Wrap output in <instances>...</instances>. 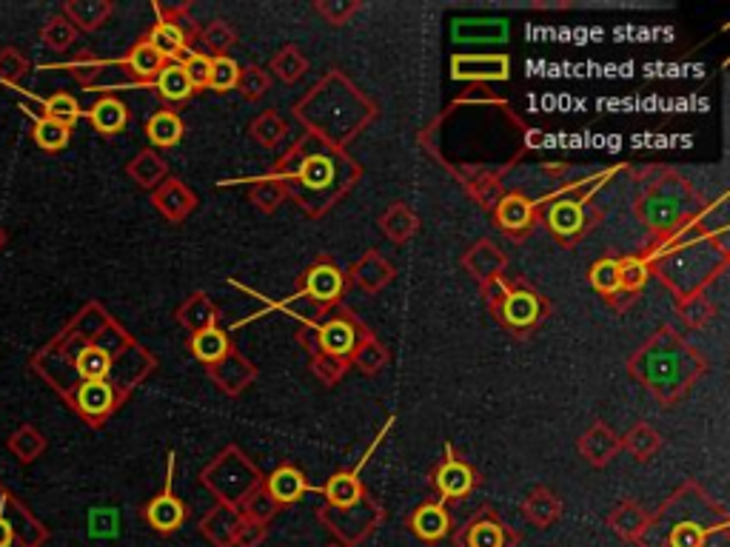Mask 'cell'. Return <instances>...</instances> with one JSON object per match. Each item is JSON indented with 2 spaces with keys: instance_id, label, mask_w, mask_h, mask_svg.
Segmentation results:
<instances>
[{
  "instance_id": "d6a6232c",
  "label": "cell",
  "mask_w": 730,
  "mask_h": 547,
  "mask_svg": "<svg viewBox=\"0 0 730 547\" xmlns=\"http://www.w3.org/2000/svg\"><path fill=\"white\" fill-rule=\"evenodd\" d=\"M154 86H158L163 100L172 103H183L194 95L192 83H189L186 77V68L180 66V63H165V66L160 68V75L154 77Z\"/></svg>"
},
{
  "instance_id": "4316f807",
  "label": "cell",
  "mask_w": 730,
  "mask_h": 547,
  "mask_svg": "<svg viewBox=\"0 0 730 547\" xmlns=\"http://www.w3.org/2000/svg\"><path fill=\"white\" fill-rule=\"evenodd\" d=\"M379 228H383V234H386L388 239H394V243H406V239H411L414 234H417L420 219H417V214H414L408 205L394 203L391 208L383 212V217H379Z\"/></svg>"
},
{
  "instance_id": "9f6ffc18",
  "label": "cell",
  "mask_w": 730,
  "mask_h": 547,
  "mask_svg": "<svg viewBox=\"0 0 730 547\" xmlns=\"http://www.w3.org/2000/svg\"><path fill=\"white\" fill-rule=\"evenodd\" d=\"M679 314L685 317V322H688V325L699 329V325L710 322V317H713V305H710V302L705 300L702 294L685 297V302L679 305Z\"/></svg>"
},
{
  "instance_id": "7402d4cb",
  "label": "cell",
  "mask_w": 730,
  "mask_h": 547,
  "mask_svg": "<svg viewBox=\"0 0 730 547\" xmlns=\"http://www.w3.org/2000/svg\"><path fill=\"white\" fill-rule=\"evenodd\" d=\"M323 496L334 511H345V507H354L365 500V487L359 485V468L352 473H334L323 485Z\"/></svg>"
},
{
  "instance_id": "9a60e30c",
  "label": "cell",
  "mask_w": 730,
  "mask_h": 547,
  "mask_svg": "<svg viewBox=\"0 0 730 547\" xmlns=\"http://www.w3.org/2000/svg\"><path fill=\"white\" fill-rule=\"evenodd\" d=\"M154 205H158V212L163 214L165 219H172V223H180V219H186L189 214L194 212V205H197V197L189 189L183 180H163L160 189L154 192Z\"/></svg>"
},
{
  "instance_id": "83f0119b",
  "label": "cell",
  "mask_w": 730,
  "mask_h": 547,
  "mask_svg": "<svg viewBox=\"0 0 730 547\" xmlns=\"http://www.w3.org/2000/svg\"><path fill=\"white\" fill-rule=\"evenodd\" d=\"M178 317H180V325H186L192 334L217 325V308H214V302L208 300L206 294L189 297V300L183 302V308L178 311Z\"/></svg>"
},
{
  "instance_id": "db71d44e",
  "label": "cell",
  "mask_w": 730,
  "mask_h": 547,
  "mask_svg": "<svg viewBox=\"0 0 730 547\" xmlns=\"http://www.w3.org/2000/svg\"><path fill=\"white\" fill-rule=\"evenodd\" d=\"M266 539H269V525L240 516V522H237V527H235V539H232V547H262V541Z\"/></svg>"
},
{
  "instance_id": "ba28073f",
  "label": "cell",
  "mask_w": 730,
  "mask_h": 547,
  "mask_svg": "<svg viewBox=\"0 0 730 547\" xmlns=\"http://www.w3.org/2000/svg\"><path fill=\"white\" fill-rule=\"evenodd\" d=\"M462 266L469 268V274L480 282V286H485V282L500 280V277H503L505 266H508V257L500 251L496 243H491V239H480V243H474V246L465 251Z\"/></svg>"
},
{
  "instance_id": "60d3db41",
  "label": "cell",
  "mask_w": 730,
  "mask_h": 547,
  "mask_svg": "<svg viewBox=\"0 0 730 547\" xmlns=\"http://www.w3.org/2000/svg\"><path fill=\"white\" fill-rule=\"evenodd\" d=\"M197 41H201L206 49H212L214 57H223L228 55V49L237 43V32L228 26L226 21H212L206 29L197 32Z\"/></svg>"
},
{
  "instance_id": "ab89813d",
  "label": "cell",
  "mask_w": 730,
  "mask_h": 547,
  "mask_svg": "<svg viewBox=\"0 0 730 547\" xmlns=\"http://www.w3.org/2000/svg\"><path fill=\"white\" fill-rule=\"evenodd\" d=\"M616 262H620V291H625V294H640L651 277L648 260H642V257H622V260Z\"/></svg>"
},
{
  "instance_id": "d4e9b609",
  "label": "cell",
  "mask_w": 730,
  "mask_h": 547,
  "mask_svg": "<svg viewBox=\"0 0 730 547\" xmlns=\"http://www.w3.org/2000/svg\"><path fill=\"white\" fill-rule=\"evenodd\" d=\"M115 408V388L106 379H89L77 390V410L89 419H104Z\"/></svg>"
},
{
  "instance_id": "4fadbf2b",
  "label": "cell",
  "mask_w": 730,
  "mask_h": 547,
  "mask_svg": "<svg viewBox=\"0 0 730 547\" xmlns=\"http://www.w3.org/2000/svg\"><path fill=\"white\" fill-rule=\"evenodd\" d=\"M208 374H212L214 383L221 385L226 394L237 397L243 388H248V385H251V379L257 376V368L248 363L246 356L237 354V351H228L221 363L208 365Z\"/></svg>"
},
{
  "instance_id": "7bdbcfd3",
  "label": "cell",
  "mask_w": 730,
  "mask_h": 547,
  "mask_svg": "<svg viewBox=\"0 0 730 547\" xmlns=\"http://www.w3.org/2000/svg\"><path fill=\"white\" fill-rule=\"evenodd\" d=\"M297 178H300L303 185H309V189H325V185H331V180H334V163H331L329 158H320V154L305 158L303 165L297 169Z\"/></svg>"
},
{
  "instance_id": "8fae6325",
  "label": "cell",
  "mask_w": 730,
  "mask_h": 547,
  "mask_svg": "<svg viewBox=\"0 0 730 547\" xmlns=\"http://www.w3.org/2000/svg\"><path fill=\"white\" fill-rule=\"evenodd\" d=\"M143 519L149 522V527L158 530V534H174V530L189 519V507L174 496L172 487H165L160 496H154V500L143 507Z\"/></svg>"
},
{
  "instance_id": "e0dca14e",
  "label": "cell",
  "mask_w": 730,
  "mask_h": 547,
  "mask_svg": "<svg viewBox=\"0 0 730 547\" xmlns=\"http://www.w3.org/2000/svg\"><path fill=\"white\" fill-rule=\"evenodd\" d=\"M237 522H240V511L226 505V502H217V505L203 516L201 536L214 547H232Z\"/></svg>"
},
{
  "instance_id": "f5cc1de1",
  "label": "cell",
  "mask_w": 730,
  "mask_h": 547,
  "mask_svg": "<svg viewBox=\"0 0 730 547\" xmlns=\"http://www.w3.org/2000/svg\"><path fill=\"white\" fill-rule=\"evenodd\" d=\"M180 66L186 68V77H189V83H192L194 92L208 89V77H212V57H208L206 52H197V49H194L192 55L180 63Z\"/></svg>"
},
{
  "instance_id": "3957f363",
  "label": "cell",
  "mask_w": 730,
  "mask_h": 547,
  "mask_svg": "<svg viewBox=\"0 0 730 547\" xmlns=\"http://www.w3.org/2000/svg\"><path fill=\"white\" fill-rule=\"evenodd\" d=\"M320 522H325L331 534L337 536L343 545L357 547L359 541H365L368 536L377 530V525L383 522V511L368 500V493H365V500L354 507H345V511H334V507H323L318 511Z\"/></svg>"
},
{
  "instance_id": "4dcf8cb0",
  "label": "cell",
  "mask_w": 730,
  "mask_h": 547,
  "mask_svg": "<svg viewBox=\"0 0 730 547\" xmlns=\"http://www.w3.org/2000/svg\"><path fill=\"white\" fill-rule=\"evenodd\" d=\"M388 360H391V354L386 351V345H383L377 336L363 334V336H359L357 348H354V354H352V360H348V363L357 365V368L363 371L365 376H374V374H379V371L386 368Z\"/></svg>"
},
{
  "instance_id": "94428289",
  "label": "cell",
  "mask_w": 730,
  "mask_h": 547,
  "mask_svg": "<svg viewBox=\"0 0 730 547\" xmlns=\"http://www.w3.org/2000/svg\"><path fill=\"white\" fill-rule=\"evenodd\" d=\"M0 243H3V234H0Z\"/></svg>"
},
{
  "instance_id": "44dd1931",
  "label": "cell",
  "mask_w": 730,
  "mask_h": 547,
  "mask_svg": "<svg viewBox=\"0 0 730 547\" xmlns=\"http://www.w3.org/2000/svg\"><path fill=\"white\" fill-rule=\"evenodd\" d=\"M496 223L511 234V237H519V234L528 232L534 226V203L525 200L523 194H505L500 200V205L494 208Z\"/></svg>"
},
{
  "instance_id": "6da1fadb",
  "label": "cell",
  "mask_w": 730,
  "mask_h": 547,
  "mask_svg": "<svg viewBox=\"0 0 730 547\" xmlns=\"http://www.w3.org/2000/svg\"><path fill=\"white\" fill-rule=\"evenodd\" d=\"M640 547H730V516L717 500L688 482L648 516Z\"/></svg>"
},
{
  "instance_id": "f1b7e54d",
  "label": "cell",
  "mask_w": 730,
  "mask_h": 547,
  "mask_svg": "<svg viewBox=\"0 0 730 547\" xmlns=\"http://www.w3.org/2000/svg\"><path fill=\"white\" fill-rule=\"evenodd\" d=\"M622 448H625V451L631 453L636 462H642V465H645V462H651V459L659 453L662 437L656 433V428H651L648 422H640L625 433V439H622Z\"/></svg>"
},
{
  "instance_id": "1f68e13d",
  "label": "cell",
  "mask_w": 730,
  "mask_h": 547,
  "mask_svg": "<svg viewBox=\"0 0 730 547\" xmlns=\"http://www.w3.org/2000/svg\"><path fill=\"white\" fill-rule=\"evenodd\" d=\"M146 135H149V140H152L154 146H160V149H172V146H178L180 140H183L186 126H183L180 115H174V111H158V115L146 124Z\"/></svg>"
},
{
  "instance_id": "680465c9",
  "label": "cell",
  "mask_w": 730,
  "mask_h": 547,
  "mask_svg": "<svg viewBox=\"0 0 730 547\" xmlns=\"http://www.w3.org/2000/svg\"><path fill=\"white\" fill-rule=\"evenodd\" d=\"M320 14H323L325 21L331 23V26H340V23L348 21V14H354L359 9V3H318Z\"/></svg>"
},
{
  "instance_id": "52a82bcc",
  "label": "cell",
  "mask_w": 730,
  "mask_h": 547,
  "mask_svg": "<svg viewBox=\"0 0 730 547\" xmlns=\"http://www.w3.org/2000/svg\"><path fill=\"white\" fill-rule=\"evenodd\" d=\"M579 457L586 459L591 468L611 465L613 457L622 451V439L608 428L605 422H593L577 442Z\"/></svg>"
},
{
  "instance_id": "836d02e7",
  "label": "cell",
  "mask_w": 730,
  "mask_h": 547,
  "mask_svg": "<svg viewBox=\"0 0 730 547\" xmlns=\"http://www.w3.org/2000/svg\"><path fill=\"white\" fill-rule=\"evenodd\" d=\"M286 131H289V126H286V120L277 115L275 109L260 111V115L251 120V126H248V135H251V140L260 143L262 149H275V146L283 143Z\"/></svg>"
},
{
  "instance_id": "603a6c76",
  "label": "cell",
  "mask_w": 730,
  "mask_h": 547,
  "mask_svg": "<svg viewBox=\"0 0 730 547\" xmlns=\"http://www.w3.org/2000/svg\"><path fill=\"white\" fill-rule=\"evenodd\" d=\"M352 280L357 282L363 291H368V294H377V291H383V288L394 280V266L388 260H383L377 251H368L363 260L354 262Z\"/></svg>"
},
{
  "instance_id": "91938a15",
  "label": "cell",
  "mask_w": 730,
  "mask_h": 547,
  "mask_svg": "<svg viewBox=\"0 0 730 547\" xmlns=\"http://www.w3.org/2000/svg\"><path fill=\"white\" fill-rule=\"evenodd\" d=\"M23 72H26V61H23L14 49L0 52V77H3V81H18Z\"/></svg>"
},
{
  "instance_id": "277c9868",
  "label": "cell",
  "mask_w": 730,
  "mask_h": 547,
  "mask_svg": "<svg viewBox=\"0 0 730 547\" xmlns=\"http://www.w3.org/2000/svg\"><path fill=\"white\" fill-rule=\"evenodd\" d=\"M457 547H517L519 534L511 525H505L496 516L494 507H483V511L471 516L465 525L457 530L454 536Z\"/></svg>"
},
{
  "instance_id": "cb8c5ba5",
  "label": "cell",
  "mask_w": 730,
  "mask_h": 547,
  "mask_svg": "<svg viewBox=\"0 0 730 547\" xmlns=\"http://www.w3.org/2000/svg\"><path fill=\"white\" fill-rule=\"evenodd\" d=\"M608 525L622 541H636L648 525V511L634 500H625L608 513Z\"/></svg>"
},
{
  "instance_id": "8992f818",
  "label": "cell",
  "mask_w": 730,
  "mask_h": 547,
  "mask_svg": "<svg viewBox=\"0 0 730 547\" xmlns=\"http://www.w3.org/2000/svg\"><path fill=\"white\" fill-rule=\"evenodd\" d=\"M434 485L440 491V502L462 500V496H469L474 491L476 473L462 459H457L451 448H445V459L434 473Z\"/></svg>"
},
{
  "instance_id": "bcb514c9",
  "label": "cell",
  "mask_w": 730,
  "mask_h": 547,
  "mask_svg": "<svg viewBox=\"0 0 730 547\" xmlns=\"http://www.w3.org/2000/svg\"><path fill=\"white\" fill-rule=\"evenodd\" d=\"M32 137H35V143L41 146V149L61 151V149H66V146H69L72 129H66V126L55 124V120H46V117H37V124H35V131H32Z\"/></svg>"
},
{
  "instance_id": "7c38bea8",
  "label": "cell",
  "mask_w": 730,
  "mask_h": 547,
  "mask_svg": "<svg viewBox=\"0 0 730 547\" xmlns=\"http://www.w3.org/2000/svg\"><path fill=\"white\" fill-rule=\"evenodd\" d=\"M519 513H523L530 527L545 530V527H554L562 519V502H559V496L551 487L539 485L525 496L523 505H519Z\"/></svg>"
},
{
  "instance_id": "484cf974",
  "label": "cell",
  "mask_w": 730,
  "mask_h": 547,
  "mask_svg": "<svg viewBox=\"0 0 730 547\" xmlns=\"http://www.w3.org/2000/svg\"><path fill=\"white\" fill-rule=\"evenodd\" d=\"M89 120L100 135H118L129 124V106L118 97H100V100L92 106Z\"/></svg>"
},
{
  "instance_id": "f35d334b",
  "label": "cell",
  "mask_w": 730,
  "mask_h": 547,
  "mask_svg": "<svg viewBox=\"0 0 730 547\" xmlns=\"http://www.w3.org/2000/svg\"><path fill=\"white\" fill-rule=\"evenodd\" d=\"M126 66H129L140 81H152V77L160 75V68L165 66V61L152 46H149V43L140 41L138 46H131L129 57H126Z\"/></svg>"
},
{
  "instance_id": "c3c4849f",
  "label": "cell",
  "mask_w": 730,
  "mask_h": 547,
  "mask_svg": "<svg viewBox=\"0 0 730 547\" xmlns=\"http://www.w3.org/2000/svg\"><path fill=\"white\" fill-rule=\"evenodd\" d=\"M237 89L243 92V97L251 103L262 100V97L269 95L271 89V77L266 68L260 66H246L240 68V81H237Z\"/></svg>"
},
{
  "instance_id": "8d00e7d4",
  "label": "cell",
  "mask_w": 730,
  "mask_h": 547,
  "mask_svg": "<svg viewBox=\"0 0 730 547\" xmlns=\"http://www.w3.org/2000/svg\"><path fill=\"white\" fill-rule=\"evenodd\" d=\"M305 68H309V61H305V55L294 43H286V46L271 57V72L283 83H297L305 75Z\"/></svg>"
},
{
  "instance_id": "5b68a950",
  "label": "cell",
  "mask_w": 730,
  "mask_h": 547,
  "mask_svg": "<svg viewBox=\"0 0 730 547\" xmlns=\"http://www.w3.org/2000/svg\"><path fill=\"white\" fill-rule=\"evenodd\" d=\"M545 314V302L543 297L528 286H508V294H505L503 305L496 308V320L508 325L511 331L517 334H528L530 329H537V322Z\"/></svg>"
},
{
  "instance_id": "6f0895ef",
  "label": "cell",
  "mask_w": 730,
  "mask_h": 547,
  "mask_svg": "<svg viewBox=\"0 0 730 547\" xmlns=\"http://www.w3.org/2000/svg\"><path fill=\"white\" fill-rule=\"evenodd\" d=\"M14 439H23V444L9 442L14 448V451H18V457H21L23 462H29V459H35L37 453H41L43 448H46V442H43L41 433H37L35 428H23V431L18 433V437H14Z\"/></svg>"
},
{
  "instance_id": "ffe728a7",
  "label": "cell",
  "mask_w": 730,
  "mask_h": 547,
  "mask_svg": "<svg viewBox=\"0 0 730 547\" xmlns=\"http://www.w3.org/2000/svg\"><path fill=\"white\" fill-rule=\"evenodd\" d=\"M548 228L562 243H571V239H577L579 234L586 232V208L577 200H559L548 212Z\"/></svg>"
},
{
  "instance_id": "2e32d148",
  "label": "cell",
  "mask_w": 730,
  "mask_h": 547,
  "mask_svg": "<svg viewBox=\"0 0 730 547\" xmlns=\"http://www.w3.org/2000/svg\"><path fill=\"white\" fill-rule=\"evenodd\" d=\"M262 485H266V491L271 493V500L280 505V511L303 500L305 491H309V482H305L303 471L294 465H280L269 479H266V482H262Z\"/></svg>"
},
{
  "instance_id": "e575fe53",
  "label": "cell",
  "mask_w": 730,
  "mask_h": 547,
  "mask_svg": "<svg viewBox=\"0 0 730 547\" xmlns=\"http://www.w3.org/2000/svg\"><path fill=\"white\" fill-rule=\"evenodd\" d=\"M228 351H232V342H228L226 331H221L217 325H214V329L192 334V354L197 356L201 363H206V365L221 363Z\"/></svg>"
},
{
  "instance_id": "b9f144b4",
  "label": "cell",
  "mask_w": 730,
  "mask_h": 547,
  "mask_svg": "<svg viewBox=\"0 0 730 547\" xmlns=\"http://www.w3.org/2000/svg\"><path fill=\"white\" fill-rule=\"evenodd\" d=\"M591 286L600 291L602 297H613L620 291V262L613 257H602L600 262H593L591 274H588Z\"/></svg>"
},
{
  "instance_id": "816d5d0a",
  "label": "cell",
  "mask_w": 730,
  "mask_h": 547,
  "mask_svg": "<svg viewBox=\"0 0 730 547\" xmlns=\"http://www.w3.org/2000/svg\"><path fill=\"white\" fill-rule=\"evenodd\" d=\"M485 68H494L500 75H508V61L505 57H460L454 61V77H489Z\"/></svg>"
},
{
  "instance_id": "681fc988",
  "label": "cell",
  "mask_w": 730,
  "mask_h": 547,
  "mask_svg": "<svg viewBox=\"0 0 730 547\" xmlns=\"http://www.w3.org/2000/svg\"><path fill=\"white\" fill-rule=\"evenodd\" d=\"M237 81H240V66L237 61H232L228 55L212 57V77H208V89L212 92H232L237 89Z\"/></svg>"
},
{
  "instance_id": "5bb4252c",
  "label": "cell",
  "mask_w": 730,
  "mask_h": 547,
  "mask_svg": "<svg viewBox=\"0 0 730 547\" xmlns=\"http://www.w3.org/2000/svg\"><path fill=\"white\" fill-rule=\"evenodd\" d=\"M408 527L414 536H420L422 541H440L451 534V516H448L445 502H426L408 516Z\"/></svg>"
},
{
  "instance_id": "74e56055",
  "label": "cell",
  "mask_w": 730,
  "mask_h": 547,
  "mask_svg": "<svg viewBox=\"0 0 730 547\" xmlns=\"http://www.w3.org/2000/svg\"><path fill=\"white\" fill-rule=\"evenodd\" d=\"M277 513H280V505L271 500V493L266 491V485H262V482L255 487V491L248 493L246 500H243V505H240V516H246V519L262 522V525H269Z\"/></svg>"
},
{
  "instance_id": "30bf717a",
  "label": "cell",
  "mask_w": 730,
  "mask_h": 547,
  "mask_svg": "<svg viewBox=\"0 0 730 547\" xmlns=\"http://www.w3.org/2000/svg\"><path fill=\"white\" fill-rule=\"evenodd\" d=\"M363 334L365 331H359L352 320L337 317V320H325L323 325H318V345L323 354L352 360L354 348H357V342Z\"/></svg>"
},
{
  "instance_id": "7dc6e473",
  "label": "cell",
  "mask_w": 730,
  "mask_h": 547,
  "mask_svg": "<svg viewBox=\"0 0 730 547\" xmlns=\"http://www.w3.org/2000/svg\"><path fill=\"white\" fill-rule=\"evenodd\" d=\"M77 371H80L86 383H89V379H106L111 371V356L106 354L104 348L89 345V348H83L80 356H77Z\"/></svg>"
},
{
  "instance_id": "d590c367",
  "label": "cell",
  "mask_w": 730,
  "mask_h": 547,
  "mask_svg": "<svg viewBox=\"0 0 730 547\" xmlns=\"http://www.w3.org/2000/svg\"><path fill=\"white\" fill-rule=\"evenodd\" d=\"M111 12H115V7L106 3V0H80V3H66V14H69L77 26L86 29V32H92V29H97V26H104V23L109 21Z\"/></svg>"
},
{
  "instance_id": "f546056e",
  "label": "cell",
  "mask_w": 730,
  "mask_h": 547,
  "mask_svg": "<svg viewBox=\"0 0 730 547\" xmlns=\"http://www.w3.org/2000/svg\"><path fill=\"white\" fill-rule=\"evenodd\" d=\"M129 174L131 180L138 185H143V189H158V185L165 180V174H169V165H165V160L160 158L158 151L146 149L129 163Z\"/></svg>"
},
{
  "instance_id": "9c48e42d",
  "label": "cell",
  "mask_w": 730,
  "mask_h": 547,
  "mask_svg": "<svg viewBox=\"0 0 730 547\" xmlns=\"http://www.w3.org/2000/svg\"><path fill=\"white\" fill-rule=\"evenodd\" d=\"M636 214L651 226V232H670L683 219V205L670 194H662L659 189H651L645 197L636 203Z\"/></svg>"
},
{
  "instance_id": "d6986e66",
  "label": "cell",
  "mask_w": 730,
  "mask_h": 547,
  "mask_svg": "<svg viewBox=\"0 0 730 547\" xmlns=\"http://www.w3.org/2000/svg\"><path fill=\"white\" fill-rule=\"evenodd\" d=\"M146 43H149L165 63H183L194 52V46H189V41L183 37V32H180L174 23H165V21L154 23V29L149 32Z\"/></svg>"
},
{
  "instance_id": "f907efd6",
  "label": "cell",
  "mask_w": 730,
  "mask_h": 547,
  "mask_svg": "<svg viewBox=\"0 0 730 547\" xmlns=\"http://www.w3.org/2000/svg\"><path fill=\"white\" fill-rule=\"evenodd\" d=\"M345 371H348V360H343V356L323 354V351L311 356V374L318 376L323 385H337L345 376Z\"/></svg>"
},
{
  "instance_id": "f6af8a7d",
  "label": "cell",
  "mask_w": 730,
  "mask_h": 547,
  "mask_svg": "<svg viewBox=\"0 0 730 547\" xmlns=\"http://www.w3.org/2000/svg\"><path fill=\"white\" fill-rule=\"evenodd\" d=\"M41 117H46V120H55V124L72 129V126L80 120V106H77V100L72 95H55L43 103Z\"/></svg>"
},
{
  "instance_id": "11a10c76",
  "label": "cell",
  "mask_w": 730,
  "mask_h": 547,
  "mask_svg": "<svg viewBox=\"0 0 730 547\" xmlns=\"http://www.w3.org/2000/svg\"><path fill=\"white\" fill-rule=\"evenodd\" d=\"M75 26H72L66 18H52L43 29V41L49 43V49H55V52H63V49H69L75 43Z\"/></svg>"
},
{
  "instance_id": "ee69618b",
  "label": "cell",
  "mask_w": 730,
  "mask_h": 547,
  "mask_svg": "<svg viewBox=\"0 0 730 547\" xmlns=\"http://www.w3.org/2000/svg\"><path fill=\"white\" fill-rule=\"evenodd\" d=\"M248 197H251V203H255L262 214H271L286 203L289 192H286V185L280 183V180H260Z\"/></svg>"
},
{
  "instance_id": "7a4b0ae2",
  "label": "cell",
  "mask_w": 730,
  "mask_h": 547,
  "mask_svg": "<svg viewBox=\"0 0 730 547\" xmlns=\"http://www.w3.org/2000/svg\"><path fill=\"white\" fill-rule=\"evenodd\" d=\"M708 368L705 360L690 348L674 329H662L636 351L631 371L659 403L674 405L690 390V385Z\"/></svg>"
},
{
  "instance_id": "ac0fdd59",
  "label": "cell",
  "mask_w": 730,
  "mask_h": 547,
  "mask_svg": "<svg viewBox=\"0 0 730 547\" xmlns=\"http://www.w3.org/2000/svg\"><path fill=\"white\" fill-rule=\"evenodd\" d=\"M343 288H345L343 274L331 266V262H318V266H311L309 271H305L303 294L311 297L314 302L329 305V302H334L340 294H343Z\"/></svg>"
}]
</instances>
